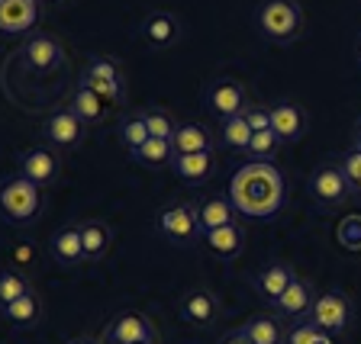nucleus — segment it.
<instances>
[{"instance_id":"1","label":"nucleus","mask_w":361,"mask_h":344,"mask_svg":"<svg viewBox=\"0 0 361 344\" xmlns=\"http://www.w3.org/2000/svg\"><path fill=\"white\" fill-rule=\"evenodd\" d=\"M284 177L274 165L245 161L229 180V200L245 219H274L284 206Z\"/></svg>"},{"instance_id":"2","label":"nucleus","mask_w":361,"mask_h":344,"mask_svg":"<svg viewBox=\"0 0 361 344\" xmlns=\"http://www.w3.org/2000/svg\"><path fill=\"white\" fill-rule=\"evenodd\" d=\"M307 16L297 0H262L255 7V30L271 45H293L303 36Z\"/></svg>"},{"instance_id":"3","label":"nucleus","mask_w":361,"mask_h":344,"mask_svg":"<svg viewBox=\"0 0 361 344\" xmlns=\"http://www.w3.org/2000/svg\"><path fill=\"white\" fill-rule=\"evenodd\" d=\"M42 212V187L23 174H13L0 184V216L10 225H30Z\"/></svg>"},{"instance_id":"4","label":"nucleus","mask_w":361,"mask_h":344,"mask_svg":"<svg viewBox=\"0 0 361 344\" xmlns=\"http://www.w3.org/2000/svg\"><path fill=\"white\" fill-rule=\"evenodd\" d=\"M307 319L319 331H326V335H345L355 322V306L348 300V293L326 290V293H316V302Z\"/></svg>"},{"instance_id":"5","label":"nucleus","mask_w":361,"mask_h":344,"mask_svg":"<svg viewBox=\"0 0 361 344\" xmlns=\"http://www.w3.org/2000/svg\"><path fill=\"white\" fill-rule=\"evenodd\" d=\"M310 196H313L323 210H336V206H345L355 196V187L348 184V177L342 174V167L336 161H323L310 174Z\"/></svg>"},{"instance_id":"6","label":"nucleus","mask_w":361,"mask_h":344,"mask_svg":"<svg viewBox=\"0 0 361 344\" xmlns=\"http://www.w3.org/2000/svg\"><path fill=\"white\" fill-rule=\"evenodd\" d=\"M142 341H158V329L152 319L139 309H123L110 319V325L100 335V344H142Z\"/></svg>"},{"instance_id":"7","label":"nucleus","mask_w":361,"mask_h":344,"mask_svg":"<svg viewBox=\"0 0 361 344\" xmlns=\"http://www.w3.org/2000/svg\"><path fill=\"white\" fill-rule=\"evenodd\" d=\"M155 229L165 235L168 241H178V245H194L200 238V219H197V203H174L165 206L155 219Z\"/></svg>"},{"instance_id":"8","label":"nucleus","mask_w":361,"mask_h":344,"mask_svg":"<svg viewBox=\"0 0 361 344\" xmlns=\"http://www.w3.org/2000/svg\"><path fill=\"white\" fill-rule=\"evenodd\" d=\"M81 84L84 87H90L100 100H106L110 106L120 103L123 100V68H120V61L110 58V55L90 58L87 68H84Z\"/></svg>"},{"instance_id":"9","label":"nucleus","mask_w":361,"mask_h":344,"mask_svg":"<svg viewBox=\"0 0 361 344\" xmlns=\"http://www.w3.org/2000/svg\"><path fill=\"white\" fill-rule=\"evenodd\" d=\"M20 174L36 187H52L61 174V158L52 145H30L20 151Z\"/></svg>"},{"instance_id":"10","label":"nucleus","mask_w":361,"mask_h":344,"mask_svg":"<svg viewBox=\"0 0 361 344\" xmlns=\"http://www.w3.org/2000/svg\"><path fill=\"white\" fill-rule=\"evenodd\" d=\"M42 132H45V142L52 145L55 151H71V148H78V145L84 142L87 126H84L81 116H78V113L65 103L61 110L49 113V120H45Z\"/></svg>"},{"instance_id":"11","label":"nucleus","mask_w":361,"mask_h":344,"mask_svg":"<svg viewBox=\"0 0 361 344\" xmlns=\"http://www.w3.org/2000/svg\"><path fill=\"white\" fill-rule=\"evenodd\" d=\"M207 110L216 116V120H229V116H235V113H242L252 100H248L245 94V84L235 81V77H219V81H213L210 87H207Z\"/></svg>"},{"instance_id":"12","label":"nucleus","mask_w":361,"mask_h":344,"mask_svg":"<svg viewBox=\"0 0 361 344\" xmlns=\"http://www.w3.org/2000/svg\"><path fill=\"white\" fill-rule=\"evenodd\" d=\"M20 55L32 75H52V71L61 68V61H65L61 42L52 36H26L20 45Z\"/></svg>"},{"instance_id":"13","label":"nucleus","mask_w":361,"mask_h":344,"mask_svg":"<svg viewBox=\"0 0 361 344\" xmlns=\"http://www.w3.org/2000/svg\"><path fill=\"white\" fill-rule=\"evenodd\" d=\"M307 113L300 103L293 100H281V103L271 106V132L281 139V145H297L307 135Z\"/></svg>"},{"instance_id":"14","label":"nucleus","mask_w":361,"mask_h":344,"mask_svg":"<svg viewBox=\"0 0 361 344\" xmlns=\"http://www.w3.org/2000/svg\"><path fill=\"white\" fill-rule=\"evenodd\" d=\"M42 20L39 0H0V32L7 36H26Z\"/></svg>"},{"instance_id":"15","label":"nucleus","mask_w":361,"mask_h":344,"mask_svg":"<svg viewBox=\"0 0 361 344\" xmlns=\"http://www.w3.org/2000/svg\"><path fill=\"white\" fill-rule=\"evenodd\" d=\"M219 312H223V306H219L216 293L203 290V286H197V290L184 293V300H180V315H184V322L194 325V329L207 331L216 325Z\"/></svg>"},{"instance_id":"16","label":"nucleus","mask_w":361,"mask_h":344,"mask_svg":"<svg viewBox=\"0 0 361 344\" xmlns=\"http://www.w3.org/2000/svg\"><path fill=\"white\" fill-rule=\"evenodd\" d=\"M313 302H316L313 284H310V280H303L300 274H297V277L290 280V286L281 293V300L274 302L271 309H274V312H278L284 322H300V319H307V315H310Z\"/></svg>"},{"instance_id":"17","label":"nucleus","mask_w":361,"mask_h":344,"mask_svg":"<svg viewBox=\"0 0 361 344\" xmlns=\"http://www.w3.org/2000/svg\"><path fill=\"white\" fill-rule=\"evenodd\" d=\"M239 331L252 344H284L287 341V325H284V319H281L274 309L245 319V322L239 325Z\"/></svg>"},{"instance_id":"18","label":"nucleus","mask_w":361,"mask_h":344,"mask_svg":"<svg viewBox=\"0 0 361 344\" xmlns=\"http://www.w3.org/2000/svg\"><path fill=\"white\" fill-rule=\"evenodd\" d=\"M293 277H297L293 264H287V261H271L268 267H262V274H255L252 286H255V293L262 296V300H268L271 306H274V302L281 300V293L290 286Z\"/></svg>"},{"instance_id":"19","label":"nucleus","mask_w":361,"mask_h":344,"mask_svg":"<svg viewBox=\"0 0 361 344\" xmlns=\"http://www.w3.org/2000/svg\"><path fill=\"white\" fill-rule=\"evenodd\" d=\"M203 245L219 261H233L245 251V229L239 222H233L223 225V229H213V232H203Z\"/></svg>"},{"instance_id":"20","label":"nucleus","mask_w":361,"mask_h":344,"mask_svg":"<svg viewBox=\"0 0 361 344\" xmlns=\"http://www.w3.org/2000/svg\"><path fill=\"white\" fill-rule=\"evenodd\" d=\"M180 39V23L174 13H165V10H158V13L145 16L142 23V42L149 45V49H171L174 42Z\"/></svg>"},{"instance_id":"21","label":"nucleus","mask_w":361,"mask_h":344,"mask_svg":"<svg viewBox=\"0 0 361 344\" xmlns=\"http://www.w3.org/2000/svg\"><path fill=\"white\" fill-rule=\"evenodd\" d=\"M235 206L229 196L223 193H210L197 200V219H200V232H213V229H223V225H233L235 222Z\"/></svg>"},{"instance_id":"22","label":"nucleus","mask_w":361,"mask_h":344,"mask_svg":"<svg viewBox=\"0 0 361 344\" xmlns=\"http://www.w3.org/2000/svg\"><path fill=\"white\" fill-rule=\"evenodd\" d=\"M171 171L184 184H203L216 174V155L213 151H194V155H174Z\"/></svg>"},{"instance_id":"23","label":"nucleus","mask_w":361,"mask_h":344,"mask_svg":"<svg viewBox=\"0 0 361 344\" xmlns=\"http://www.w3.org/2000/svg\"><path fill=\"white\" fill-rule=\"evenodd\" d=\"M49 251H52V257L59 264H65V267H75V264H81L84 257V241H81V229L78 225H65V229H59V232L52 235V241H49Z\"/></svg>"},{"instance_id":"24","label":"nucleus","mask_w":361,"mask_h":344,"mask_svg":"<svg viewBox=\"0 0 361 344\" xmlns=\"http://www.w3.org/2000/svg\"><path fill=\"white\" fill-rule=\"evenodd\" d=\"M68 106L81 116V122L84 126H100L104 122V116H106V100H100L97 94L90 87H84V84H78L75 90H71V97H68Z\"/></svg>"},{"instance_id":"25","label":"nucleus","mask_w":361,"mask_h":344,"mask_svg":"<svg viewBox=\"0 0 361 344\" xmlns=\"http://www.w3.org/2000/svg\"><path fill=\"white\" fill-rule=\"evenodd\" d=\"M174 155H194V151H213V139L200 122H180L171 139Z\"/></svg>"},{"instance_id":"26","label":"nucleus","mask_w":361,"mask_h":344,"mask_svg":"<svg viewBox=\"0 0 361 344\" xmlns=\"http://www.w3.org/2000/svg\"><path fill=\"white\" fill-rule=\"evenodd\" d=\"M4 319H7L13 329H36L39 319H42V302H39L36 293H26L16 302L4 306Z\"/></svg>"},{"instance_id":"27","label":"nucleus","mask_w":361,"mask_h":344,"mask_svg":"<svg viewBox=\"0 0 361 344\" xmlns=\"http://www.w3.org/2000/svg\"><path fill=\"white\" fill-rule=\"evenodd\" d=\"M81 241H84V255L87 257H104L113 245V229L100 219H84L81 225Z\"/></svg>"},{"instance_id":"28","label":"nucleus","mask_w":361,"mask_h":344,"mask_svg":"<svg viewBox=\"0 0 361 344\" xmlns=\"http://www.w3.org/2000/svg\"><path fill=\"white\" fill-rule=\"evenodd\" d=\"M252 129H248L245 116L242 113H235V116H229V120H219V142L226 145L229 151H239V155H245L248 145H252Z\"/></svg>"},{"instance_id":"29","label":"nucleus","mask_w":361,"mask_h":344,"mask_svg":"<svg viewBox=\"0 0 361 344\" xmlns=\"http://www.w3.org/2000/svg\"><path fill=\"white\" fill-rule=\"evenodd\" d=\"M133 158L139 161V165H145V167H171L174 145L168 142V139H149V142L135 151Z\"/></svg>"},{"instance_id":"30","label":"nucleus","mask_w":361,"mask_h":344,"mask_svg":"<svg viewBox=\"0 0 361 344\" xmlns=\"http://www.w3.org/2000/svg\"><path fill=\"white\" fill-rule=\"evenodd\" d=\"M26 293H32V286H30V277H26L23 270H16V267L0 270V309L16 302L20 296H26Z\"/></svg>"},{"instance_id":"31","label":"nucleus","mask_w":361,"mask_h":344,"mask_svg":"<svg viewBox=\"0 0 361 344\" xmlns=\"http://www.w3.org/2000/svg\"><path fill=\"white\" fill-rule=\"evenodd\" d=\"M142 120H145V129H149L152 139H168V142L174 139V132H178V126H180V122L174 120L165 106H152V110H142Z\"/></svg>"},{"instance_id":"32","label":"nucleus","mask_w":361,"mask_h":344,"mask_svg":"<svg viewBox=\"0 0 361 344\" xmlns=\"http://www.w3.org/2000/svg\"><path fill=\"white\" fill-rule=\"evenodd\" d=\"M149 139L152 135H149V129H145L142 113H133V116H126V120L120 122V142H123V148H126L129 155H135V151L142 148Z\"/></svg>"},{"instance_id":"33","label":"nucleus","mask_w":361,"mask_h":344,"mask_svg":"<svg viewBox=\"0 0 361 344\" xmlns=\"http://www.w3.org/2000/svg\"><path fill=\"white\" fill-rule=\"evenodd\" d=\"M281 151V139L271 129H264V132H255L252 135V145H248L245 158L248 161H264V165H271L274 158H278Z\"/></svg>"},{"instance_id":"34","label":"nucleus","mask_w":361,"mask_h":344,"mask_svg":"<svg viewBox=\"0 0 361 344\" xmlns=\"http://www.w3.org/2000/svg\"><path fill=\"white\" fill-rule=\"evenodd\" d=\"M284 344H332V335L319 331L310 319H300V322H290Z\"/></svg>"},{"instance_id":"35","label":"nucleus","mask_w":361,"mask_h":344,"mask_svg":"<svg viewBox=\"0 0 361 344\" xmlns=\"http://www.w3.org/2000/svg\"><path fill=\"white\" fill-rule=\"evenodd\" d=\"M336 241L345 251H352V255H358L361 251V216H345L342 222L336 225Z\"/></svg>"},{"instance_id":"36","label":"nucleus","mask_w":361,"mask_h":344,"mask_svg":"<svg viewBox=\"0 0 361 344\" xmlns=\"http://www.w3.org/2000/svg\"><path fill=\"white\" fill-rule=\"evenodd\" d=\"M242 116H245V122H248L252 132H264V129H271V106H264V103H248L245 110H242Z\"/></svg>"},{"instance_id":"37","label":"nucleus","mask_w":361,"mask_h":344,"mask_svg":"<svg viewBox=\"0 0 361 344\" xmlns=\"http://www.w3.org/2000/svg\"><path fill=\"white\" fill-rule=\"evenodd\" d=\"M338 167H342V174L348 177V184H358L361 180V148H348L345 155L338 158Z\"/></svg>"},{"instance_id":"38","label":"nucleus","mask_w":361,"mask_h":344,"mask_svg":"<svg viewBox=\"0 0 361 344\" xmlns=\"http://www.w3.org/2000/svg\"><path fill=\"white\" fill-rule=\"evenodd\" d=\"M36 257V251H32V245H16L13 248V255H10V267L23 270V267H30V261Z\"/></svg>"},{"instance_id":"39","label":"nucleus","mask_w":361,"mask_h":344,"mask_svg":"<svg viewBox=\"0 0 361 344\" xmlns=\"http://www.w3.org/2000/svg\"><path fill=\"white\" fill-rule=\"evenodd\" d=\"M219 344H252V341H248V338L242 335L239 329H235V331H229V335H226V338H223V341H219Z\"/></svg>"},{"instance_id":"40","label":"nucleus","mask_w":361,"mask_h":344,"mask_svg":"<svg viewBox=\"0 0 361 344\" xmlns=\"http://www.w3.org/2000/svg\"><path fill=\"white\" fill-rule=\"evenodd\" d=\"M352 148H361V116L355 120V126H352Z\"/></svg>"},{"instance_id":"41","label":"nucleus","mask_w":361,"mask_h":344,"mask_svg":"<svg viewBox=\"0 0 361 344\" xmlns=\"http://www.w3.org/2000/svg\"><path fill=\"white\" fill-rule=\"evenodd\" d=\"M352 55H355V65L361 68V32H358V39H355V45H352Z\"/></svg>"},{"instance_id":"42","label":"nucleus","mask_w":361,"mask_h":344,"mask_svg":"<svg viewBox=\"0 0 361 344\" xmlns=\"http://www.w3.org/2000/svg\"><path fill=\"white\" fill-rule=\"evenodd\" d=\"M68 344H100V338H90V335H81V338H71Z\"/></svg>"},{"instance_id":"43","label":"nucleus","mask_w":361,"mask_h":344,"mask_svg":"<svg viewBox=\"0 0 361 344\" xmlns=\"http://www.w3.org/2000/svg\"><path fill=\"white\" fill-rule=\"evenodd\" d=\"M55 4H61V0H39V7H55Z\"/></svg>"},{"instance_id":"44","label":"nucleus","mask_w":361,"mask_h":344,"mask_svg":"<svg viewBox=\"0 0 361 344\" xmlns=\"http://www.w3.org/2000/svg\"><path fill=\"white\" fill-rule=\"evenodd\" d=\"M355 196H361V180H358V184H355Z\"/></svg>"},{"instance_id":"45","label":"nucleus","mask_w":361,"mask_h":344,"mask_svg":"<svg viewBox=\"0 0 361 344\" xmlns=\"http://www.w3.org/2000/svg\"><path fill=\"white\" fill-rule=\"evenodd\" d=\"M142 344H158V341H142Z\"/></svg>"}]
</instances>
